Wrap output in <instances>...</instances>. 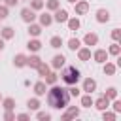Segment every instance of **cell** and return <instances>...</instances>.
<instances>
[{"label":"cell","mask_w":121,"mask_h":121,"mask_svg":"<svg viewBox=\"0 0 121 121\" xmlns=\"http://www.w3.org/2000/svg\"><path fill=\"white\" fill-rule=\"evenodd\" d=\"M68 100H70V95H68V89H62L59 85H51V89L47 91V104L55 110H62L68 106Z\"/></svg>","instance_id":"obj_1"},{"label":"cell","mask_w":121,"mask_h":121,"mask_svg":"<svg viewBox=\"0 0 121 121\" xmlns=\"http://www.w3.org/2000/svg\"><path fill=\"white\" fill-rule=\"evenodd\" d=\"M60 79H62L66 85H76V83L81 79V72H79L76 66H66V68L60 72Z\"/></svg>","instance_id":"obj_2"},{"label":"cell","mask_w":121,"mask_h":121,"mask_svg":"<svg viewBox=\"0 0 121 121\" xmlns=\"http://www.w3.org/2000/svg\"><path fill=\"white\" fill-rule=\"evenodd\" d=\"M93 106H95L96 110H100V112H102V110H108V108H110V98H106V96L102 95V96H98L96 100H93Z\"/></svg>","instance_id":"obj_3"},{"label":"cell","mask_w":121,"mask_h":121,"mask_svg":"<svg viewBox=\"0 0 121 121\" xmlns=\"http://www.w3.org/2000/svg\"><path fill=\"white\" fill-rule=\"evenodd\" d=\"M21 19H23L25 23H32V21L36 19L34 9H30V8H23V9H21Z\"/></svg>","instance_id":"obj_4"},{"label":"cell","mask_w":121,"mask_h":121,"mask_svg":"<svg viewBox=\"0 0 121 121\" xmlns=\"http://www.w3.org/2000/svg\"><path fill=\"white\" fill-rule=\"evenodd\" d=\"M53 21H57V23H66V21H68V11L57 8V9H55V17H53Z\"/></svg>","instance_id":"obj_5"},{"label":"cell","mask_w":121,"mask_h":121,"mask_svg":"<svg viewBox=\"0 0 121 121\" xmlns=\"http://www.w3.org/2000/svg\"><path fill=\"white\" fill-rule=\"evenodd\" d=\"M95 89H96V81H95L93 78L83 79V89H81V91H85V93H93Z\"/></svg>","instance_id":"obj_6"},{"label":"cell","mask_w":121,"mask_h":121,"mask_svg":"<svg viewBox=\"0 0 121 121\" xmlns=\"http://www.w3.org/2000/svg\"><path fill=\"white\" fill-rule=\"evenodd\" d=\"M79 115V108H76V106H70L64 113H62V119L64 121H68V119H72V117H78Z\"/></svg>","instance_id":"obj_7"},{"label":"cell","mask_w":121,"mask_h":121,"mask_svg":"<svg viewBox=\"0 0 121 121\" xmlns=\"http://www.w3.org/2000/svg\"><path fill=\"white\" fill-rule=\"evenodd\" d=\"M87 9H89V4L85 0H78L76 2V15H83V13H87Z\"/></svg>","instance_id":"obj_8"},{"label":"cell","mask_w":121,"mask_h":121,"mask_svg":"<svg viewBox=\"0 0 121 121\" xmlns=\"http://www.w3.org/2000/svg\"><path fill=\"white\" fill-rule=\"evenodd\" d=\"M45 87H47V83H45V81H36V83H34V95H36V96L45 95V91H47Z\"/></svg>","instance_id":"obj_9"},{"label":"cell","mask_w":121,"mask_h":121,"mask_svg":"<svg viewBox=\"0 0 121 121\" xmlns=\"http://www.w3.org/2000/svg\"><path fill=\"white\" fill-rule=\"evenodd\" d=\"M96 21H98V23H108V21H110V11L104 9V8L98 9V11H96Z\"/></svg>","instance_id":"obj_10"},{"label":"cell","mask_w":121,"mask_h":121,"mask_svg":"<svg viewBox=\"0 0 121 121\" xmlns=\"http://www.w3.org/2000/svg\"><path fill=\"white\" fill-rule=\"evenodd\" d=\"M13 64H15L17 68H23V66H26V55H23V53H17V55L13 57Z\"/></svg>","instance_id":"obj_11"},{"label":"cell","mask_w":121,"mask_h":121,"mask_svg":"<svg viewBox=\"0 0 121 121\" xmlns=\"http://www.w3.org/2000/svg\"><path fill=\"white\" fill-rule=\"evenodd\" d=\"M83 42H85V45H96L98 43V36L95 32H89V34H85Z\"/></svg>","instance_id":"obj_12"},{"label":"cell","mask_w":121,"mask_h":121,"mask_svg":"<svg viewBox=\"0 0 121 121\" xmlns=\"http://www.w3.org/2000/svg\"><path fill=\"white\" fill-rule=\"evenodd\" d=\"M95 60L96 62H106L108 60V51L106 49H96L95 51Z\"/></svg>","instance_id":"obj_13"},{"label":"cell","mask_w":121,"mask_h":121,"mask_svg":"<svg viewBox=\"0 0 121 121\" xmlns=\"http://www.w3.org/2000/svg\"><path fill=\"white\" fill-rule=\"evenodd\" d=\"M0 34H2V36H0L2 40H11L15 32H13V28H11V26H4V28H0Z\"/></svg>","instance_id":"obj_14"},{"label":"cell","mask_w":121,"mask_h":121,"mask_svg":"<svg viewBox=\"0 0 121 121\" xmlns=\"http://www.w3.org/2000/svg\"><path fill=\"white\" fill-rule=\"evenodd\" d=\"M40 62H42V59H40L38 55H30V57H26V66H30V68H38Z\"/></svg>","instance_id":"obj_15"},{"label":"cell","mask_w":121,"mask_h":121,"mask_svg":"<svg viewBox=\"0 0 121 121\" xmlns=\"http://www.w3.org/2000/svg\"><path fill=\"white\" fill-rule=\"evenodd\" d=\"M64 60H66V59H64V55H55V57H53V62H51V66H53L55 70H59L60 66H64Z\"/></svg>","instance_id":"obj_16"},{"label":"cell","mask_w":121,"mask_h":121,"mask_svg":"<svg viewBox=\"0 0 121 121\" xmlns=\"http://www.w3.org/2000/svg\"><path fill=\"white\" fill-rule=\"evenodd\" d=\"M78 57H79V60H89V59H91V49H89V47L78 49Z\"/></svg>","instance_id":"obj_17"},{"label":"cell","mask_w":121,"mask_h":121,"mask_svg":"<svg viewBox=\"0 0 121 121\" xmlns=\"http://www.w3.org/2000/svg\"><path fill=\"white\" fill-rule=\"evenodd\" d=\"M51 23H53V17H51L49 13H42V15H40V25H42V26H49Z\"/></svg>","instance_id":"obj_18"},{"label":"cell","mask_w":121,"mask_h":121,"mask_svg":"<svg viewBox=\"0 0 121 121\" xmlns=\"http://www.w3.org/2000/svg\"><path fill=\"white\" fill-rule=\"evenodd\" d=\"M40 32H42V26H40V25L28 23V34H30V36H40Z\"/></svg>","instance_id":"obj_19"},{"label":"cell","mask_w":121,"mask_h":121,"mask_svg":"<svg viewBox=\"0 0 121 121\" xmlns=\"http://www.w3.org/2000/svg\"><path fill=\"white\" fill-rule=\"evenodd\" d=\"M26 47H28L30 51H40V49H42V43H40V40H28Z\"/></svg>","instance_id":"obj_20"},{"label":"cell","mask_w":121,"mask_h":121,"mask_svg":"<svg viewBox=\"0 0 121 121\" xmlns=\"http://www.w3.org/2000/svg\"><path fill=\"white\" fill-rule=\"evenodd\" d=\"M81 106H83V108H91V106H93V98H91V93H85V95L81 96Z\"/></svg>","instance_id":"obj_21"},{"label":"cell","mask_w":121,"mask_h":121,"mask_svg":"<svg viewBox=\"0 0 121 121\" xmlns=\"http://www.w3.org/2000/svg\"><path fill=\"white\" fill-rule=\"evenodd\" d=\"M26 106H28V110H32V112H38V110H40V100H38V98H28Z\"/></svg>","instance_id":"obj_22"},{"label":"cell","mask_w":121,"mask_h":121,"mask_svg":"<svg viewBox=\"0 0 121 121\" xmlns=\"http://www.w3.org/2000/svg\"><path fill=\"white\" fill-rule=\"evenodd\" d=\"M79 45H81V42H79L78 38H70V40H68V49L78 51V49H79Z\"/></svg>","instance_id":"obj_23"},{"label":"cell","mask_w":121,"mask_h":121,"mask_svg":"<svg viewBox=\"0 0 121 121\" xmlns=\"http://www.w3.org/2000/svg\"><path fill=\"white\" fill-rule=\"evenodd\" d=\"M43 78H45V83H47V85H55V83H57V74H55V72H47Z\"/></svg>","instance_id":"obj_24"},{"label":"cell","mask_w":121,"mask_h":121,"mask_svg":"<svg viewBox=\"0 0 121 121\" xmlns=\"http://www.w3.org/2000/svg\"><path fill=\"white\" fill-rule=\"evenodd\" d=\"M2 106H4V110H13V108H15V100H13L11 96H8V98L2 100Z\"/></svg>","instance_id":"obj_25"},{"label":"cell","mask_w":121,"mask_h":121,"mask_svg":"<svg viewBox=\"0 0 121 121\" xmlns=\"http://www.w3.org/2000/svg\"><path fill=\"white\" fill-rule=\"evenodd\" d=\"M49 45L55 47V49H59V47L62 45V38H60V36H53V38L49 40Z\"/></svg>","instance_id":"obj_26"},{"label":"cell","mask_w":121,"mask_h":121,"mask_svg":"<svg viewBox=\"0 0 121 121\" xmlns=\"http://www.w3.org/2000/svg\"><path fill=\"white\" fill-rule=\"evenodd\" d=\"M104 96H106V98H110V100L117 98V89H115V87H108V89H106V93H104Z\"/></svg>","instance_id":"obj_27"},{"label":"cell","mask_w":121,"mask_h":121,"mask_svg":"<svg viewBox=\"0 0 121 121\" xmlns=\"http://www.w3.org/2000/svg\"><path fill=\"white\" fill-rule=\"evenodd\" d=\"M102 119L104 121H113V119H117V113L108 112V110H102Z\"/></svg>","instance_id":"obj_28"},{"label":"cell","mask_w":121,"mask_h":121,"mask_svg":"<svg viewBox=\"0 0 121 121\" xmlns=\"http://www.w3.org/2000/svg\"><path fill=\"white\" fill-rule=\"evenodd\" d=\"M36 70H38V74H40V76H42V78H43V76H45V74H47V72H49V66H47V64H45V62H40V64H38V68H36Z\"/></svg>","instance_id":"obj_29"},{"label":"cell","mask_w":121,"mask_h":121,"mask_svg":"<svg viewBox=\"0 0 121 121\" xmlns=\"http://www.w3.org/2000/svg\"><path fill=\"white\" fill-rule=\"evenodd\" d=\"M104 74H108V76H113V74H115V64H112V62H106V64H104Z\"/></svg>","instance_id":"obj_30"},{"label":"cell","mask_w":121,"mask_h":121,"mask_svg":"<svg viewBox=\"0 0 121 121\" xmlns=\"http://www.w3.org/2000/svg\"><path fill=\"white\" fill-rule=\"evenodd\" d=\"M68 28L70 30H78L79 28V19H76V17L74 19H68Z\"/></svg>","instance_id":"obj_31"},{"label":"cell","mask_w":121,"mask_h":121,"mask_svg":"<svg viewBox=\"0 0 121 121\" xmlns=\"http://www.w3.org/2000/svg\"><path fill=\"white\" fill-rule=\"evenodd\" d=\"M36 119H40V121H51V113H47V112H38V113H36Z\"/></svg>","instance_id":"obj_32"},{"label":"cell","mask_w":121,"mask_h":121,"mask_svg":"<svg viewBox=\"0 0 121 121\" xmlns=\"http://www.w3.org/2000/svg\"><path fill=\"white\" fill-rule=\"evenodd\" d=\"M42 8H43V2H42V0H32L30 9H34V11H36V9H42Z\"/></svg>","instance_id":"obj_33"},{"label":"cell","mask_w":121,"mask_h":121,"mask_svg":"<svg viewBox=\"0 0 121 121\" xmlns=\"http://www.w3.org/2000/svg\"><path fill=\"white\" fill-rule=\"evenodd\" d=\"M119 51H121V49H119V43H112V45H110V49H108V53H110V55H119Z\"/></svg>","instance_id":"obj_34"},{"label":"cell","mask_w":121,"mask_h":121,"mask_svg":"<svg viewBox=\"0 0 121 121\" xmlns=\"http://www.w3.org/2000/svg\"><path fill=\"white\" fill-rule=\"evenodd\" d=\"M47 9H51V11H55L57 8H59V0H47Z\"/></svg>","instance_id":"obj_35"},{"label":"cell","mask_w":121,"mask_h":121,"mask_svg":"<svg viewBox=\"0 0 121 121\" xmlns=\"http://www.w3.org/2000/svg\"><path fill=\"white\" fill-rule=\"evenodd\" d=\"M68 95H70V96H79V89H78L76 85H70V89H68Z\"/></svg>","instance_id":"obj_36"},{"label":"cell","mask_w":121,"mask_h":121,"mask_svg":"<svg viewBox=\"0 0 121 121\" xmlns=\"http://www.w3.org/2000/svg\"><path fill=\"white\" fill-rule=\"evenodd\" d=\"M112 108H113V112H115V113H119V112H121V102H119L117 98H113V104H112Z\"/></svg>","instance_id":"obj_37"},{"label":"cell","mask_w":121,"mask_h":121,"mask_svg":"<svg viewBox=\"0 0 121 121\" xmlns=\"http://www.w3.org/2000/svg\"><path fill=\"white\" fill-rule=\"evenodd\" d=\"M4 119H6V121H11V119H15V113H13L11 110H6V113H4Z\"/></svg>","instance_id":"obj_38"},{"label":"cell","mask_w":121,"mask_h":121,"mask_svg":"<svg viewBox=\"0 0 121 121\" xmlns=\"http://www.w3.org/2000/svg\"><path fill=\"white\" fill-rule=\"evenodd\" d=\"M8 17V6H0V19Z\"/></svg>","instance_id":"obj_39"},{"label":"cell","mask_w":121,"mask_h":121,"mask_svg":"<svg viewBox=\"0 0 121 121\" xmlns=\"http://www.w3.org/2000/svg\"><path fill=\"white\" fill-rule=\"evenodd\" d=\"M119 36H121L119 28H113V30H112V38H113V40H119Z\"/></svg>","instance_id":"obj_40"},{"label":"cell","mask_w":121,"mask_h":121,"mask_svg":"<svg viewBox=\"0 0 121 121\" xmlns=\"http://www.w3.org/2000/svg\"><path fill=\"white\" fill-rule=\"evenodd\" d=\"M30 115L28 113H19V115H15V119H21V121H25V119H28Z\"/></svg>","instance_id":"obj_41"},{"label":"cell","mask_w":121,"mask_h":121,"mask_svg":"<svg viewBox=\"0 0 121 121\" xmlns=\"http://www.w3.org/2000/svg\"><path fill=\"white\" fill-rule=\"evenodd\" d=\"M17 2H19V0H6V6H8V8H11V6H15Z\"/></svg>","instance_id":"obj_42"},{"label":"cell","mask_w":121,"mask_h":121,"mask_svg":"<svg viewBox=\"0 0 121 121\" xmlns=\"http://www.w3.org/2000/svg\"><path fill=\"white\" fill-rule=\"evenodd\" d=\"M2 49H4V40L0 38V51H2Z\"/></svg>","instance_id":"obj_43"},{"label":"cell","mask_w":121,"mask_h":121,"mask_svg":"<svg viewBox=\"0 0 121 121\" xmlns=\"http://www.w3.org/2000/svg\"><path fill=\"white\" fill-rule=\"evenodd\" d=\"M68 2H70V4H76V2H78V0H68Z\"/></svg>","instance_id":"obj_44"},{"label":"cell","mask_w":121,"mask_h":121,"mask_svg":"<svg viewBox=\"0 0 121 121\" xmlns=\"http://www.w3.org/2000/svg\"><path fill=\"white\" fill-rule=\"evenodd\" d=\"M0 100H2V95H0Z\"/></svg>","instance_id":"obj_45"},{"label":"cell","mask_w":121,"mask_h":121,"mask_svg":"<svg viewBox=\"0 0 121 121\" xmlns=\"http://www.w3.org/2000/svg\"><path fill=\"white\" fill-rule=\"evenodd\" d=\"M0 2H2V0H0Z\"/></svg>","instance_id":"obj_46"}]
</instances>
